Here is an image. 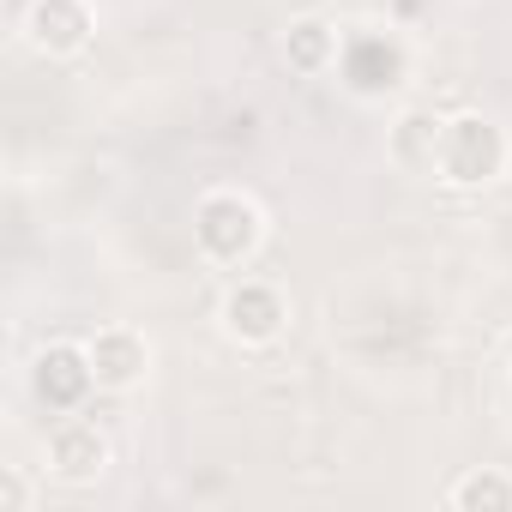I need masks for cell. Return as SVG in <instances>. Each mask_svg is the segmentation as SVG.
<instances>
[{
    "instance_id": "cell-1",
    "label": "cell",
    "mask_w": 512,
    "mask_h": 512,
    "mask_svg": "<svg viewBox=\"0 0 512 512\" xmlns=\"http://www.w3.org/2000/svg\"><path fill=\"white\" fill-rule=\"evenodd\" d=\"M260 205L241 199V193H205L199 211H193V241L211 266H241L253 260V247H260Z\"/></svg>"
},
{
    "instance_id": "cell-2",
    "label": "cell",
    "mask_w": 512,
    "mask_h": 512,
    "mask_svg": "<svg viewBox=\"0 0 512 512\" xmlns=\"http://www.w3.org/2000/svg\"><path fill=\"white\" fill-rule=\"evenodd\" d=\"M506 169V133L488 115H452L440 139V175L452 187H488Z\"/></svg>"
},
{
    "instance_id": "cell-3",
    "label": "cell",
    "mask_w": 512,
    "mask_h": 512,
    "mask_svg": "<svg viewBox=\"0 0 512 512\" xmlns=\"http://www.w3.org/2000/svg\"><path fill=\"white\" fill-rule=\"evenodd\" d=\"M338 73H344V85H350L356 97H386V91H398V85H404L410 55H404V43H398V37L356 31V37H344V49H338Z\"/></svg>"
},
{
    "instance_id": "cell-4",
    "label": "cell",
    "mask_w": 512,
    "mask_h": 512,
    "mask_svg": "<svg viewBox=\"0 0 512 512\" xmlns=\"http://www.w3.org/2000/svg\"><path fill=\"white\" fill-rule=\"evenodd\" d=\"M31 386H37V398H43L49 410H79V404L91 398V386H97V374H91V350L49 344V350L37 356V368H31Z\"/></svg>"
},
{
    "instance_id": "cell-5",
    "label": "cell",
    "mask_w": 512,
    "mask_h": 512,
    "mask_svg": "<svg viewBox=\"0 0 512 512\" xmlns=\"http://www.w3.org/2000/svg\"><path fill=\"white\" fill-rule=\"evenodd\" d=\"M284 320L290 314H284V296L272 284H235L223 296V332L235 344H272L284 332Z\"/></svg>"
},
{
    "instance_id": "cell-6",
    "label": "cell",
    "mask_w": 512,
    "mask_h": 512,
    "mask_svg": "<svg viewBox=\"0 0 512 512\" xmlns=\"http://www.w3.org/2000/svg\"><path fill=\"white\" fill-rule=\"evenodd\" d=\"M25 37L43 55H79L91 43V7H85V0H31Z\"/></svg>"
},
{
    "instance_id": "cell-7",
    "label": "cell",
    "mask_w": 512,
    "mask_h": 512,
    "mask_svg": "<svg viewBox=\"0 0 512 512\" xmlns=\"http://www.w3.org/2000/svg\"><path fill=\"white\" fill-rule=\"evenodd\" d=\"M85 350H91V374H97V386H109V392L139 386V380H145V368H151L145 338H139V332H127V326H103Z\"/></svg>"
},
{
    "instance_id": "cell-8",
    "label": "cell",
    "mask_w": 512,
    "mask_h": 512,
    "mask_svg": "<svg viewBox=\"0 0 512 512\" xmlns=\"http://www.w3.org/2000/svg\"><path fill=\"white\" fill-rule=\"evenodd\" d=\"M109 464V440L91 428V422H61L49 434V470L61 482H91L97 470Z\"/></svg>"
},
{
    "instance_id": "cell-9",
    "label": "cell",
    "mask_w": 512,
    "mask_h": 512,
    "mask_svg": "<svg viewBox=\"0 0 512 512\" xmlns=\"http://www.w3.org/2000/svg\"><path fill=\"white\" fill-rule=\"evenodd\" d=\"M440 139H446V121L434 109H410L392 127V157L404 169H440Z\"/></svg>"
},
{
    "instance_id": "cell-10",
    "label": "cell",
    "mask_w": 512,
    "mask_h": 512,
    "mask_svg": "<svg viewBox=\"0 0 512 512\" xmlns=\"http://www.w3.org/2000/svg\"><path fill=\"white\" fill-rule=\"evenodd\" d=\"M338 49H344V37H338L326 19H302V25H290V37H284V61H290L296 73H326V67H338Z\"/></svg>"
},
{
    "instance_id": "cell-11",
    "label": "cell",
    "mask_w": 512,
    "mask_h": 512,
    "mask_svg": "<svg viewBox=\"0 0 512 512\" xmlns=\"http://www.w3.org/2000/svg\"><path fill=\"white\" fill-rule=\"evenodd\" d=\"M446 500H452L458 512H512V476H500V470H470V476L452 482Z\"/></svg>"
},
{
    "instance_id": "cell-12",
    "label": "cell",
    "mask_w": 512,
    "mask_h": 512,
    "mask_svg": "<svg viewBox=\"0 0 512 512\" xmlns=\"http://www.w3.org/2000/svg\"><path fill=\"white\" fill-rule=\"evenodd\" d=\"M31 494H25V482L19 476H0V506H25Z\"/></svg>"
}]
</instances>
